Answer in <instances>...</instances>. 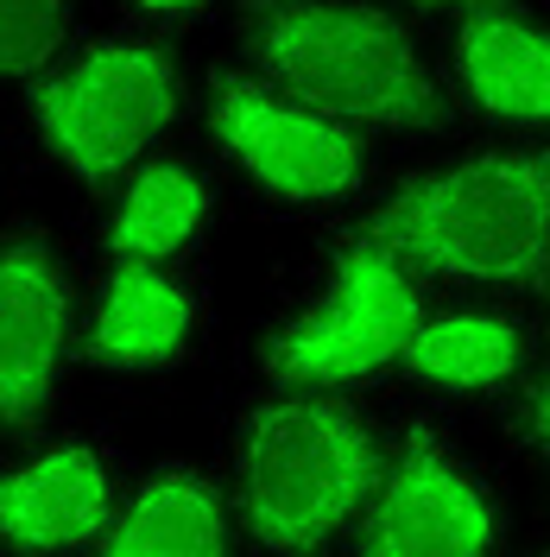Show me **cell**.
I'll use <instances>...</instances> for the list:
<instances>
[{"instance_id":"10","label":"cell","mask_w":550,"mask_h":557,"mask_svg":"<svg viewBox=\"0 0 550 557\" xmlns=\"http://www.w3.org/2000/svg\"><path fill=\"white\" fill-rule=\"evenodd\" d=\"M203 267H102L83 311V368L121 381H165L209 348Z\"/></svg>"},{"instance_id":"15","label":"cell","mask_w":550,"mask_h":557,"mask_svg":"<svg viewBox=\"0 0 550 557\" xmlns=\"http://www.w3.org/2000/svg\"><path fill=\"white\" fill-rule=\"evenodd\" d=\"M76 38V0H0V83H33Z\"/></svg>"},{"instance_id":"18","label":"cell","mask_w":550,"mask_h":557,"mask_svg":"<svg viewBox=\"0 0 550 557\" xmlns=\"http://www.w3.org/2000/svg\"><path fill=\"white\" fill-rule=\"evenodd\" d=\"M412 7H424V13H475L487 0H412Z\"/></svg>"},{"instance_id":"17","label":"cell","mask_w":550,"mask_h":557,"mask_svg":"<svg viewBox=\"0 0 550 557\" xmlns=\"http://www.w3.org/2000/svg\"><path fill=\"white\" fill-rule=\"evenodd\" d=\"M121 7V20H134V26H152V33L172 38L177 26H197V20H209L222 0H114Z\"/></svg>"},{"instance_id":"19","label":"cell","mask_w":550,"mask_h":557,"mask_svg":"<svg viewBox=\"0 0 550 557\" xmlns=\"http://www.w3.org/2000/svg\"><path fill=\"white\" fill-rule=\"evenodd\" d=\"M538 298H545V323H550V273H545V285H538Z\"/></svg>"},{"instance_id":"14","label":"cell","mask_w":550,"mask_h":557,"mask_svg":"<svg viewBox=\"0 0 550 557\" xmlns=\"http://www.w3.org/2000/svg\"><path fill=\"white\" fill-rule=\"evenodd\" d=\"M235 507L215 469L165 456L139 469L89 557H235Z\"/></svg>"},{"instance_id":"5","label":"cell","mask_w":550,"mask_h":557,"mask_svg":"<svg viewBox=\"0 0 550 557\" xmlns=\"http://www.w3.org/2000/svg\"><path fill=\"white\" fill-rule=\"evenodd\" d=\"M430 311V285L374 235L348 228L316 260L310 285L260 330L253 368L260 386H342L399 374L417 317Z\"/></svg>"},{"instance_id":"11","label":"cell","mask_w":550,"mask_h":557,"mask_svg":"<svg viewBox=\"0 0 550 557\" xmlns=\"http://www.w3.org/2000/svg\"><path fill=\"white\" fill-rule=\"evenodd\" d=\"M443 83L455 108H468L475 121L550 134V26L513 0L455 13Z\"/></svg>"},{"instance_id":"7","label":"cell","mask_w":550,"mask_h":557,"mask_svg":"<svg viewBox=\"0 0 550 557\" xmlns=\"http://www.w3.org/2000/svg\"><path fill=\"white\" fill-rule=\"evenodd\" d=\"M507 494L430 412L386 437V469L342 557H500Z\"/></svg>"},{"instance_id":"13","label":"cell","mask_w":550,"mask_h":557,"mask_svg":"<svg viewBox=\"0 0 550 557\" xmlns=\"http://www.w3.org/2000/svg\"><path fill=\"white\" fill-rule=\"evenodd\" d=\"M215 177L190 152H159L108 190L102 267H203Z\"/></svg>"},{"instance_id":"2","label":"cell","mask_w":550,"mask_h":557,"mask_svg":"<svg viewBox=\"0 0 550 557\" xmlns=\"http://www.w3.org/2000/svg\"><path fill=\"white\" fill-rule=\"evenodd\" d=\"M424 285L538 292L550 273V139L482 146L399 177L361 222Z\"/></svg>"},{"instance_id":"16","label":"cell","mask_w":550,"mask_h":557,"mask_svg":"<svg viewBox=\"0 0 550 557\" xmlns=\"http://www.w3.org/2000/svg\"><path fill=\"white\" fill-rule=\"evenodd\" d=\"M507 431H513L518 450L550 475V361H538V368L507 393Z\"/></svg>"},{"instance_id":"9","label":"cell","mask_w":550,"mask_h":557,"mask_svg":"<svg viewBox=\"0 0 550 557\" xmlns=\"http://www.w3.org/2000/svg\"><path fill=\"white\" fill-rule=\"evenodd\" d=\"M134 475L121 437L89 424L0 444V557H89Z\"/></svg>"},{"instance_id":"6","label":"cell","mask_w":550,"mask_h":557,"mask_svg":"<svg viewBox=\"0 0 550 557\" xmlns=\"http://www.w3.org/2000/svg\"><path fill=\"white\" fill-rule=\"evenodd\" d=\"M203 127L215 159L260 203L291 215H336L374 184V139L247 64H222L209 76Z\"/></svg>"},{"instance_id":"3","label":"cell","mask_w":550,"mask_h":557,"mask_svg":"<svg viewBox=\"0 0 550 557\" xmlns=\"http://www.w3.org/2000/svg\"><path fill=\"white\" fill-rule=\"evenodd\" d=\"M235 45L247 70L329 108L361 134L430 139L455 121L443 70L379 0H241Z\"/></svg>"},{"instance_id":"1","label":"cell","mask_w":550,"mask_h":557,"mask_svg":"<svg viewBox=\"0 0 550 557\" xmlns=\"http://www.w3.org/2000/svg\"><path fill=\"white\" fill-rule=\"evenodd\" d=\"M386 469V431L342 386H253L228 418L222 487L260 557H342Z\"/></svg>"},{"instance_id":"12","label":"cell","mask_w":550,"mask_h":557,"mask_svg":"<svg viewBox=\"0 0 550 557\" xmlns=\"http://www.w3.org/2000/svg\"><path fill=\"white\" fill-rule=\"evenodd\" d=\"M532 368L538 330L507 305H430L399 355V381L430 399H500Z\"/></svg>"},{"instance_id":"20","label":"cell","mask_w":550,"mask_h":557,"mask_svg":"<svg viewBox=\"0 0 550 557\" xmlns=\"http://www.w3.org/2000/svg\"><path fill=\"white\" fill-rule=\"evenodd\" d=\"M538 557H550V552H538Z\"/></svg>"},{"instance_id":"4","label":"cell","mask_w":550,"mask_h":557,"mask_svg":"<svg viewBox=\"0 0 550 557\" xmlns=\"http://www.w3.org/2000/svg\"><path fill=\"white\" fill-rule=\"evenodd\" d=\"M184 102L190 96L172 38L134 20L76 33L20 89V114L38 159L96 197H108L121 177L165 152L172 127L184 121Z\"/></svg>"},{"instance_id":"8","label":"cell","mask_w":550,"mask_h":557,"mask_svg":"<svg viewBox=\"0 0 550 557\" xmlns=\"http://www.w3.org/2000/svg\"><path fill=\"white\" fill-rule=\"evenodd\" d=\"M83 267L51 228H0V444L51 431L83 374Z\"/></svg>"}]
</instances>
